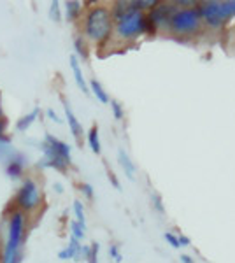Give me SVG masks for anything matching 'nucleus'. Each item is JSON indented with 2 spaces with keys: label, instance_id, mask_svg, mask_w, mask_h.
Wrapping results in <instances>:
<instances>
[{
  "label": "nucleus",
  "instance_id": "30",
  "mask_svg": "<svg viewBox=\"0 0 235 263\" xmlns=\"http://www.w3.org/2000/svg\"><path fill=\"white\" fill-rule=\"evenodd\" d=\"M48 116L51 118V120H53V121H57V123H60V120H58V116H57V114H55V111H53V109H49V111H48Z\"/></svg>",
  "mask_w": 235,
  "mask_h": 263
},
{
  "label": "nucleus",
  "instance_id": "29",
  "mask_svg": "<svg viewBox=\"0 0 235 263\" xmlns=\"http://www.w3.org/2000/svg\"><path fill=\"white\" fill-rule=\"evenodd\" d=\"M177 239H179V246H181V248H183V246L190 244V239H188V237H177Z\"/></svg>",
  "mask_w": 235,
  "mask_h": 263
},
{
  "label": "nucleus",
  "instance_id": "7",
  "mask_svg": "<svg viewBox=\"0 0 235 263\" xmlns=\"http://www.w3.org/2000/svg\"><path fill=\"white\" fill-rule=\"evenodd\" d=\"M176 11H177L176 4L156 2L153 11L148 14V20L155 25V28H167V27H170V20L176 14Z\"/></svg>",
  "mask_w": 235,
  "mask_h": 263
},
{
  "label": "nucleus",
  "instance_id": "31",
  "mask_svg": "<svg viewBox=\"0 0 235 263\" xmlns=\"http://www.w3.org/2000/svg\"><path fill=\"white\" fill-rule=\"evenodd\" d=\"M181 260H183V263H195L193 260H191L190 256H188V254H183V256H181Z\"/></svg>",
  "mask_w": 235,
  "mask_h": 263
},
{
  "label": "nucleus",
  "instance_id": "25",
  "mask_svg": "<svg viewBox=\"0 0 235 263\" xmlns=\"http://www.w3.org/2000/svg\"><path fill=\"white\" fill-rule=\"evenodd\" d=\"M153 202H155V209L156 211H160L161 214L165 213V209H164V205H161V198L158 197V195H153Z\"/></svg>",
  "mask_w": 235,
  "mask_h": 263
},
{
  "label": "nucleus",
  "instance_id": "28",
  "mask_svg": "<svg viewBox=\"0 0 235 263\" xmlns=\"http://www.w3.org/2000/svg\"><path fill=\"white\" fill-rule=\"evenodd\" d=\"M111 256H113L116 261H121V254L118 253V248H116V246H111Z\"/></svg>",
  "mask_w": 235,
  "mask_h": 263
},
{
  "label": "nucleus",
  "instance_id": "14",
  "mask_svg": "<svg viewBox=\"0 0 235 263\" xmlns=\"http://www.w3.org/2000/svg\"><path fill=\"white\" fill-rule=\"evenodd\" d=\"M88 144L92 147V151L98 155L100 153V137H98V128L97 126H92L88 132Z\"/></svg>",
  "mask_w": 235,
  "mask_h": 263
},
{
  "label": "nucleus",
  "instance_id": "2",
  "mask_svg": "<svg viewBox=\"0 0 235 263\" xmlns=\"http://www.w3.org/2000/svg\"><path fill=\"white\" fill-rule=\"evenodd\" d=\"M42 151L46 155L44 165L51 168H57L58 172H65L67 167L70 165V146L65 144L53 135H46Z\"/></svg>",
  "mask_w": 235,
  "mask_h": 263
},
{
  "label": "nucleus",
  "instance_id": "9",
  "mask_svg": "<svg viewBox=\"0 0 235 263\" xmlns=\"http://www.w3.org/2000/svg\"><path fill=\"white\" fill-rule=\"evenodd\" d=\"M63 109H65V116H67V121H69L72 135H74L78 141H81V137H83V126H81V123L78 121L76 114L72 112V109H70V105H69V102H67V100H63Z\"/></svg>",
  "mask_w": 235,
  "mask_h": 263
},
{
  "label": "nucleus",
  "instance_id": "17",
  "mask_svg": "<svg viewBox=\"0 0 235 263\" xmlns=\"http://www.w3.org/2000/svg\"><path fill=\"white\" fill-rule=\"evenodd\" d=\"M74 214H76V221H78L81 227L86 228V219H84V207H83V202L76 200L74 202Z\"/></svg>",
  "mask_w": 235,
  "mask_h": 263
},
{
  "label": "nucleus",
  "instance_id": "21",
  "mask_svg": "<svg viewBox=\"0 0 235 263\" xmlns=\"http://www.w3.org/2000/svg\"><path fill=\"white\" fill-rule=\"evenodd\" d=\"M74 46H76V51H78V54H79V57H83V58H86V57H88L86 44H84V42H83V39H81V37H78V39L74 41Z\"/></svg>",
  "mask_w": 235,
  "mask_h": 263
},
{
  "label": "nucleus",
  "instance_id": "6",
  "mask_svg": "<svg viewBox=\"0 0 235 263\" xmlns=\"http://www.w3.org/2000/svg\"><path fill=\"white\" fill-rule=\"evenodd\" d=\"M16 203H18L21 209H25V211H33V209L39 207L41 193H39L37 184L32 179H27L23 184H21L18 197H16Z\"/></svg>",
  "mask_w": 235,
  "mask_h": 263
},
{
  "label": "nucleus",
  "instance_id": "3",
  "mask_svg": "<svg viewBox=\"0 0 235 263\" xmlns=\"http://www.w3.org/2000/svg\"><path fill=\"white\" fill-rule=\"evenodd\" d=\"M23 230H25V218L21 213H14L11 216L9 228H7V240L4 248L2 263H16L18 258L21 240H23Z\"/></svg>",
  "mask_w": 235,
  "mask_h": 263
},
{
  "label": "nucleus",
  "instance_id": "5",
  "mask_svg": "<svg viewBox=\"0 0 235 263\" xmlns=\"http://www.w3.org/2000/svg\"><path fill=\"white\" fill-rule=\"evenodd\" d=\"M116 33L121 39H135V37L146 33V16H144V12L134 9L116 20Z\"/></svg>",
  "mask_w": 235,
  "mask_h": 263
},
{
  "label": "nucleus",
  "instance_id": "19",
  "mask_svg": "<svg viewBox=\"0 0 235 263\" xmlns=\"http://www.w3.org/2000/svg\"><path fill=\"white\" fill-rule=\"evenodd\" d=\"M21 171H23V162H21V160H12L9 163V167H7V174H9L11 177H20Z\"/></svg>",
  "mask_w": 235,
  "mask_h": 263
},
{
  "label": "nucleus",
  "instance_id": "4",
  "mask_svg": "<svg viewBox=\"0 0 235 263\" xmlns=\"http://www.w3.org/2000/svg\"><path fill=\"white\" fill-rule=\"evenodd\" d=\"M170 30L179 35H191L202 28V18L198 14L196 7H186V9H177L176 14L170 20Z\"/></svg>",
  "mask_w": 235,
  "mask_h": 263
},
{
  "label": "nucleus",
  "instance_id": "11",
  "mask_svg": "<svg viewBox=\"0 0 235 263\" xmlns=\"http://www.w3.org/2000/svg\"><path fill=\"white\" fill-rule=\"evenodd\" d=\"M81 256V244L78 239L70 237V242L67 246L63 251L58 253V258L60 260H70V258H79Z\"/></svg>",
  "mask_w": 235,
  "mask_h": 263
},
{
  "label": "nucleus",
  "instance_id": "27",
  "mask_svg": "<svg viewBox=\"0 0 235 263\" xmlns=\"http://www.w3.org/2000/svg\"><path fill=\"white\" fill-rule=\"evenodd\" d=\"M81 192L86 195L88 198H93V188L89 184H81Z\"/></svg>",
  "mask_w": 235,
  "mask_h": 263
},
{
  "label": "nucleus",
  "instance_id": "10",
  "mask_svg": "<svg viewBox=\"0 0 235 263\" xmlns=\"http://www.w3.org/2000/svg\"><path fill=\"white\" fill-rule=\"evenodd\" d=\"M70 69H72V74H74L76 84H78V86H79V90L83 91V93H86V95H88L89 90H88L86 79H84L83 70H81V65H79L78 57H76V54H72V57H70Z\"/></svg>",
  "mask_w": 235,
  "mask_h": 263
},
{
  "label": "nucleus",
  "instance_id": "24",
  "mask_svg": "<svg viewBox=\"0 0 235 263\" xmlns=\"http://www.w3.org/2000/svg\"><path fill=\"white\" fill-rule=\"evenodd\" d=\"M165 240L167 242H169L170 246H172V248H181V246H179V239H177V235H174L172 232H167L165 233Z\"/></svg>",
  "mask_w": 235,
  "mask_h": 263
},
{
  "label": "nucleus",
  "instance_id": "15",
  "mask_svg": "<svg viewBox=\"0 0 235 263\" xmlns=\"http://www.w3.org/2000/svg\"><path fill=\"white\" fill-rule=\"evenodd\" d=\"M37 116H39V109H33V111L30 112V114H27V116H23L18 123H16L18 130H21V132L28 130V126L32 125L33 121H35V118H37Z\"/></svg>",
  "mask_w": 235,
  "mask_h": 263
},
{
  "label": "nucleus",
  "instance_id": "1",
  "mask_svg": "<svg viewBox=\"0 0 235 263\" xmlns=\"http://www.w3.org/2000/svg\"><path fill=\"white\" fill-rule=\"evenodd\" d=\"M113 14L107 7H93L84 18V33L89 41L104 42L105 39H109L111 32H113Z\"/></svg>",
  "mask_w": 235,
  "mask_h": 263
},
{
  "label": "nucleus",
  "instance_id": "26",
  "mask_svg": "<svg viewBox=\"0 0 235 263\" xmlns=\"http://www.w3.org/2000/svg\"><path fill=\"white\" fill-rule=\"evenodd\" d=\"M51 18L55 21H60V14H58V2H53L51 6Z\"/></svg>",
  "mask_w": 235,
  "mask_h": 263
},
{
  "label": "nucleus",
  "instance_id": "12",
  "mask_svg": "<svg viewBox=\"0 0 235 263\" xmlns=\"http://www.w3.org/2000/svg\"><path fill=\"white\" fill-rule=\"evenodd\" d=\"M118 160H119V165L123 167V171H125L128 179H135V167H134V163H132L130 156H128L123 149H119Z\"/></svg>",
  "mask_w": 235,
  "mask_h": 263
},
{
  "label": "nucleus",
  "instance_id": "8",
  "mask_svg": "<svg viewBox=\"0 0 235 263\" xmlns=\"http://www.w3.org/2000/svg\"><path fill=\"white\" fill-rule=\"evenodd\" d=\"M198 14L204 23L211 28H220V27H223V23H225V18L221 16V11H220V2L198 4Z\"/></svg>",
  "mask_w": 235,
  "mask_h": 263
},
{
  "label": "nucleus",
  "instance_id": "22",
  "mask_svg": "<svg viewBox=\"0 0 235 263\" xmlns=\"http://www.w3.org/2000/svg\"><path fill=\"white\" fill-rule=\"evenodd\" d=\"M111 107H113V114L116 120H123V107L118 100H113L111 102Z\"/></svg>",
  "mask_w": 235,
  "mask_h": 263
},
{
  "label": "nucleus",
  "instance_id": "18",
  "mask_svg": "<svg viewBox=\"0 0 235 263\" xmlns=\"http://www.w3.org/2000/svg\"><path fill=\"white\" fill-rule=\"evenodd\" d=\"M81 12V2H67V20L74 21Z\"/></svg>",
  "mask_w": 235,
  "mask_h": 263
},
{
  "label": "nucleus",
  "instance_id": "32",
  "mask_svg": "<svg viewBox=\"0 0 235 263\" xmlns=\"http://www.w3.org/2000/svg\"><path fill=\"white\" fill-rule=\"evenodd\" d=\"M4 126H6V123L0 121V137H2V134H4Z\"/></svg>",
  "mask_w": 235,
  "mask_h": 263
},
{
  "label": "nucleus",
  "instance_id": "16",
  "mask_svg": "<svg viewBox=\"0 0 235 263\" xmlns=\"http://www.w3.org/2000/svg\"><path fill=\"white\" fill-rule=\"evenodd\" d=\"M220 11L225 20L233 18L235 16V0H230V2H220Z\"/></svg>",
  "mask_w": 235,
  "mask_h": 263
},
{
  "label": "nucleus",
  "instance_id": "33",
  "mask_svg": "<svg viewBox=\"0 0 235 263\" xmlns=\"http://www.w3.org/2000/svg\"><path fill=\"white\" fill-rule=\"evenodd\" d=\"M0 118H2V105H0Z\"/></svg>",
  "mask_w": 235,
  "mask_h": 263
},
{
  "label": "nucleus",
  "instance_id": "13",
  "mask_svg": "<svg viewBox=\"0 0 235 263\" xmlns=\"http://www.w3.org/2000/svg\"><path fill=\"white\" fill-rule=\"evenodd\" d=\"M89 86H92L93 95L97 97V100H98V102H102V104H107V102H109V95H107V93H105L104 86H102V84L98 83L97 79H92V83H89Z\"/></svg>",
  "mask_w": 235,
  "mask_h": 263
},
{
  "label": "nucleus",
  "instance_id": "20",
  "mask_svg": "<svg viewBox=\"0 0 235 263\" xmlns=\"http://www.w3.org/2000/svg\"><path fill=\"white\" fill-rule=\"evenodd\" d=\"M70 230H72V237H74V239H78V240H81L84 237V230H86V228L81 227L78 221H72L70 223Z\"/></svg>",
  "mask_w": 235,
  "mask_h": 263
},
{
  "label": "nucleus",
  "instance_id": "23",
  "mask_svg": "<svg viewBox=\"0 0 235 263\" xmlns=\"http://www.w3.org/2000/svg\"><path fill=\"white\" fill-rule=\"evenodd\" d=\"M97 256H98V244H97V242H93V244H92V248H89L88 261H89V263H98Z\"/></svg>",
  "mask_w": 235,
  "mask_h": 263
}]
</instances>
